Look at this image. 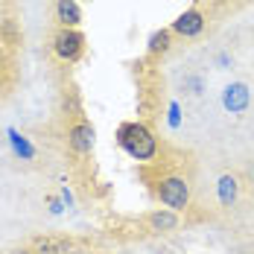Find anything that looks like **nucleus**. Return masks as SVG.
<instances>
[{
  "instance_id": "f257e3e1",
  "label": "nucleus",
  "mask_w": 254,
  "mask_h": 254,
  "mask_svg": "<svg viewBox=\"0 0 254 254\" xmlns=\"http://www.w3.org/2000/svg\"><path fill=\"white\" fill-rule=\"evenodd\" d=\"M155 173H143L146 184H149V193L155 196V202H161L164 207L184 213L190 210L193 204V178L187 176L184 170L170 167V161H155L152 164Z\"/></svg>"
},
{
  "instance_id": "f03ea898",
  "label": "nucleus",
  "mask_w": 254,
  "mask_h": 254,
  "mask_svg": "<svg viewBox=\"0 0 254 254\" xmlns=\"http://www.w3.org/2000/svg\"><path fill=\"white\" fill-rule=\"evenodd\" d=\"M117 143L126 149L128 158L140 161V164H155L161 158V140L155 137V131L140 120L123 123L117 128Z\"/></svg>"
},
{
  "instance_id": "7ed1b4c3",
  "label": "nucleus",
  "mask_w": 254,
  "mask_h": 254,
  "mask_svg": "<svg viewBox=\"0 0 254 254\" xmlns=\"http://www.w3.org/2000/svg\"><path fill=\"white\" fill-rule=\"evenodd\" d=\"M94 143H97V128L94 123L79 111V114H70L67 126H64V149L73 155V158H88L94 152Z\"/></svg>"
},
{
  "instance_id": "20e7f679",
  "label": "nucleus",
  "mask_w": 254,
  "mask_h": 254,
  "mask_svg": "<svg viewBox=\"0 0 254 254\" xmlns=\"http://www.w3.org/2000/svg\"><path fill=\"white\" fill-rule=\"evenodd\" d=\"M85 50H88V38H85L82 29H64V26H59L53 32L50 53L62 64H76L79 59L85 56Z\"/></svg>"
},
{
  "instance_id": "39448f33",
  "label": "nucleus",
  "mask_w": 254,
  "mask_h": 254,
  "mask_svg": "<svg viewBox=\"0 0 254 254\" xmlns=\"http://www.w3.org/2000/svg\"><path fill=\"white\" fill-rule=\"evenodd\" d=\"M26 246L32 254H82V243L73 234H32Z\"/></svg>"
},
{
  "instance_id": "423d86ee",
  "label": "nucleus",
  "mask_w": 254,
  "mask_h": 254,
  "mask_svg": "<svg viewBox=\"0 0 254 254\" xmlns=\"http://www.w3.org/2000/svg\"><path fill=\"white\" fill-rule=\"evenodd\" d=\"M204 26H207V15L199 6H190L170 24V29H173V35H181V38H199L204 32Z\"/></svg>"
},
{
  "instance_id": "0eeeda50",
  "label": "nucleus",
  "mask_w": 254,
  "mask_h": 254,
  "mask_svg": "<svg viewBox=\"0 0 254 254\" xmlns=\"http://www.w3.org/2000/svg\"><path fill=\"white\" fill-rule=\"evenodd\" d=\"M143 225L149 234H173L181 225V213L170 210V207H158V210H149L143 216Z\"/></svg>"
},
{
  "instance_id": "6e6552de",
  "label": "nucleus",
  "mask_w": 254,
  "mask_h": 254,
  "mask_svg": "<svg viewBox=\"0 0 254 254\" xmlns=\"http://www.w3.org/2000/svg\"><path fill=\"white\" fill-rule=\"evenodd\" d=\"M222 105H225V111H231V114H243L252 105V88L246 82H231V85H225Z\"/></svg>"
},
{
  "instance_id": "1a4fd4ad",
  "label": "nucleus",
  "mask_w": 254,
  "mask_h": 254,
  "mask_svg": "<svg viewBox=\"0 0 254 254\" xmlns=\"http://www.w3.org/2000/svg\"><path fill=\"white\" fill-rule=\"evenodd\" d=\"M53 21H56V26H64V29H79V24H82L79 0H56L53 3Z\"/></svg>"
},
{
  "instance_id": "9d476101",
  "label": "nucleus",
  "mask_w": 254,
  "mask_h": 254,
  "mask_svg": "<svg viewBox=\"0 0 254 254\" xmlns=\"http://www.w3.org/2000/svg\"><path fill=\"white\" fill-rule=\"evenodd\" d=\"M216 199H219L222 207H234L237 199H240V176L225 173V176L216 178Z\"/></svg>"
},
{
  "instance_id": "9b49d317",
  "label": "nucleus",
  "mask_w": 254,
  "mask_h": 254,
  "mask_svg": "<svg viewBox=\"0 0 254 254\" xmlns=\"http://www.w3.org/2000/svg\"><path fill=\"white\" fill-rule=\"evenodd\" d=\"M170 47H173V29H170V26L155 29L152 35H149V41H146V53H149V56H164Z\"/></svg>"
},
{
  "instance_id": "f8f14e48",
  "label": "nucleus",
  "mask_w": 254,
  "mask_h": 254,
  "mask_svg": "<svg viewBox=\"0 0 254 254\" xmlns=\"http://www.w3.org/2000/svg\"><path fill=\"white\" fill-rule=\"evenodd\" d=\"M0 44H6V47L21 44V24L15 18H9V15L0 18Z\"/></svg>"
},
{
  "instance_id": "ddd939ff",
  "label": "nucleus",
  "mask_w": 254,
  "mask_h": 254,
  "mask_svg": "<svg viewBox=\"0 0 254 254\" xmlns=\"http://www.w3.org/2000/svg\"><path fill=\"white\" fill-rule=\"evenodd\" d=\"M9 137H12V146H15V152H18V155H24V158H32V146L26 143V137H24V134H18L15 128H9Z\"/></svg>"
},
{
  "instance_id": "4468645a",
  "label": "nucleus",
  "mask_w": 254,
  "mask_h": 254,
  "mask_svg": "<svg viewBox=\"0 0 254 254\" xmlns=\"http://www.w3.org/2000/svg\"><path fill=\"white\" fill-rule=\"evenodd\" d=\"M167 111H170V117H167L170 128H178V126H181V108H178V102L173 100L170 105H167Z\"/></svg>"
},
{
  "instance_id": "2eb2a0df",
  "label": "nucleus",
  "mask_w": 254,
  "mask_h": 254,
  "mask_svg": "<svg viewBox=\"0 0 254 254\" xmlns=\"http://www.w3.org/2000/svg\"><path fill=\"white\" fill-rule=\"evenodd\" d=\"M6 254H32V252H29V246H26V243H21V246H15V249H9Z\"/></svg>"
}]
</instances>
